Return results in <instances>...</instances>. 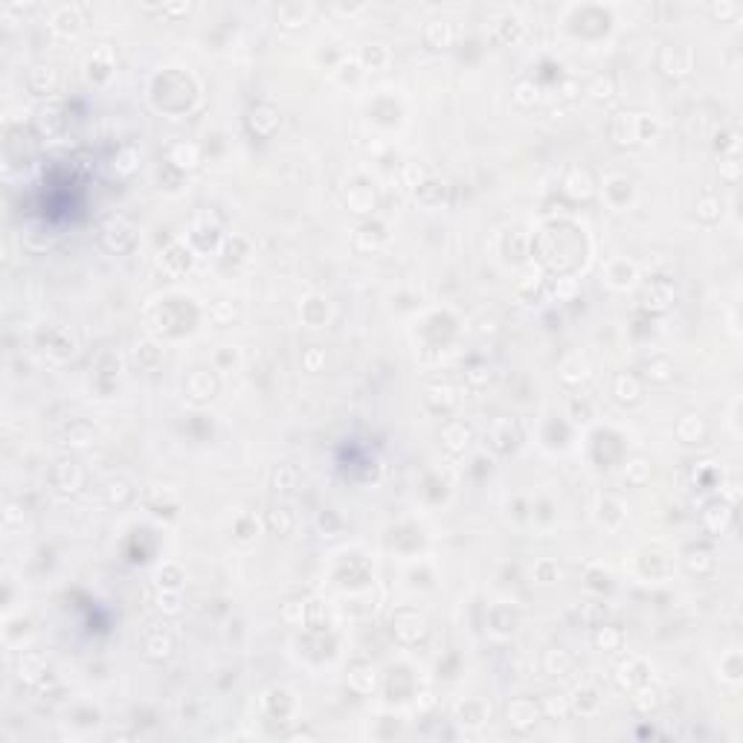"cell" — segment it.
<instances>
[{
  "mask_svg": "<svg viewBox=\"0 0 743 743\" xmlns=\"http://www.w3.org/2000/svg\"><path fill=\"white\" fill-rule=\"evenodd\" d=\"M99 244L105 247L108 253H113V256L128 253L137 244V230L128 224V221H122V218H111L108 224L102 227V232H99Z\"/></svg>",
  "mask_w": 743,
  "mask_h": 743,
  "instance_id": "6da1fadb",
  "label": "cell"
},
{
  "mask_svg": "<svg viewBox=\"0 0 743 743\" xmlns=\"http://www.w3.org/2000/svg\"><path fill=\"white\" fill-rule=\"evenodd\" d=\"M647 137V120L642 113H616L612 120V140L621 142V146H633V142H642Z\"/></svg>",
  "mask_w": 743,
  "mask_h": 743,
  "instance_id": "7a4b0ae2",
  "label": "cell"
},
{
  "mask_svg": "<svg viewBox=\"0 0 743 743\" xmlns=\"http://www.w3.org/2000/svg\"><path fill=\"white\" fill-rule=\"evenodd\" d=\"M82 467L79 462H73V459H58L53 467H49V485H53L58 494H76L82 488Z\"/></svg>",
  "mask_w": 743,
  "mask_h": 743,
  "instance_id": "3957f363",
  "label": "cell"
},
{
  "mask_svg": "<svg viewBox=\"0 0 743 743\" xmlns=\"http://www.w3.org/2000/svg\"><path fill=\"white\" fill-rule=\"evenodd\" d=\"M172 633H168L166 628H160V624H148V630L142 633V650H146V656L148 659H166L168 654H172Z\"/></svg>",
  "mask_w": 743,
  "mask_h": 743,
  "instance_id": "277c9868",
  "label": "cell"
},
{
  "mask_svg": "<svg viewBox=\"0 0 743 743\" xmlns=\"http://www.w3.org/2000/svg\"><path fill=\"white\" fill-rule=\"evenodd\" d=\"M58 87V70L49 64H35L27 73V90L32 96H49Z\"/></svg>",
  "mask_w": 743,
  "mask_h": 743,
  "instance_id": "5b68a950",
  "label": "cell"
},
{
  "mask_svg": "<svg viewBox=\"0 0 743 743\" xmlns=\"http://www.w3.org/2000/svg\"><path fill=\"white\" fill-rule=\"evenodd\" d=\"M111 70H113V53H111V47L93 49V53L87 56V61H85V76H87V82H93V85L105 82L108 76H111Z\"/></svg>",
  "mask_w": 743,
  "mask_h": 743,
  "instance_id": "8992f818",
  "label": "cell"
},
{
  "mask_svg": "<svg viewBox=\"0 0 743 743\" xmlns=\"http://www.w3.org/2000/svg\"><path fill=\"white\" fill-rule=\"evenodd\" d=\"M41 346L44 351L53 360H67L73 351H76V343H73V337L64 331V329H49V334L41 337Z\"/></svg>",
  "mask_w": 743,
  "mask_h": 743,
  "instance_id": "52a82bcc",
  "label": "cell"
},
{
  "mask_svg": "<svg viewBox=\"0 0 743 743\" xmlns=\"http://www.w3.org/2000/svg\"><path fill=\"white\" fill-rule=\"evenodd\" d=\"M93 427H90L87 421H70V424H64L58 430V441L64 447H87L90 441H93Z\"/></svg>",
  "mask_w": 743,
  "mask_h": 743,
  "instance_id": "ba28073f",
  "label": "cell"
},
{
  "mask_svg": "<svg viewBox=\"0 0 743 743\" xmlns=\"http://www.w3.org/2000/svg\"><path fill=\"white\" fill-rule=\"evenodd\" d=\"M186 395L195 401V403H203V401H210L215 395V381H212V375L210 372H192L189 375V381H186Z\"/></svg>",
  "mask_w": 743,
  "mask_h": 743,
  "instance_id": "9c48e42d",
  "label": "cell"
},
{
  "mask_svg": "<svg viewBox=\"0 0 743 743\" xmlns=\"http://www.w3.org/2000/svg\"><path fill=\"white\" fill-rule=\"evenodd\" d=\"M508 723L517 726L520 732H526V729H531L534 723H537V706H534L531 700L511 702V709H508Z\"/></svg>",
  "mask_w": 743,
  "mask_h": 743,
  "instance_id": "30bf717a",
  "label": "cell"
},
{
  "mask_svg": "<svg viewBox=\"0 0 743 743\" xmlns=\"http://www.w3.org/2000/svg\"><path fill=\"white\" fill-rule=\"evenodd\" d=\"M15 671H18V680L38 683L47 674V665H44V659L38 656V654H21L18 662H15Z\"/></svg>",
  "mask_w": 743,
  "mask_h": 743,
  "instance_id": "8fae6325",
  "label": "cell"
},
{
  "mask_svg": "<svg viewBox=\"0 0 743 743\" xmlns=\"http://www.w3.org/2000/svg\"><path fill=\"white\" fill-rule=\"evenodd\" d=\"M674 299V288L668 282H650L647 288L642 291V302L647 305V308H656V311H662V308H668V302Z\"/></svg>",
  "mask_w": 743,
  "mask_h": 743,
  "instance_id": "7c38bea8",
  "label": "cell"
},
{
  "mask_svg": "<svg viewBox=\"0 0 743 743\" xmlns=\"http://www.w3.org/2000/svg\"><path fill=\"white\" fill-rule=\"evenodd\" d=\"M453 41V27L447 21H430L424 27V44L433 47V49H441Z\"/></svg>",
  "mask_w": 743,
  "mask_h": 743,
  "instance_id": "4fadbf2b",
  "label": "cell"
},
{
  "mask_svg": "<svg viewBox=\"0 0 743 743\" xmlns=\"http://www.w3.org/2000/svg\"><path fill=\"white\" fill-rule=\"evenodd\" d=\"M168 163L175 168H195L201 163V151H198V146L177 142V146H172V151H168Z\"/></svg>",
  "mask_w": 743,
  "mask_h": 743,
  "instance_id": "5bb4252c",
  "label": "cell"
},
{
  "mask_svg": "<svg viewBox=\"0 0 743 743\" xmlns=\"http://www.w3.org/2000/svg\"><path fill=\"white\" fill-rule=\"evenodd\" d=\"M491 441H494V447H497L500 453L514 450V447L520 445V427H517V424H508V421H502V424H497V430H494Z\"/></svg>",
  "mask_w": 743,
  "mask_h": 743,
  "instance_id": "9a60e30c",
  "label": "cell"
},
{
  "mask_svg": "<svg viewBox=\"0 0 743 743\" xmlns=\"http://www.w3.org/2000/svg\"><path fill=\"white\" fill-rule=\"evenodd\" d=\"M250 125H253V131H256V134L270 137V134H273V128L279 125V113L273 111V108H267V105H262V108H256V111H253Z\"/></svg>",
  "mask_w": 743,
  "mask_h": 743,
  "instance_id": "2e32d148",
  "label": "cell"
},
{
  "mask_svg": "<svg viewBox=\"0 0 743 743\" xmlns=\"http://www.w3.org/2000/svg\"><path fill=\"white\" fill-rule=\"evenodd\" d=\"M639 671H642V662H639V659H628V662H621V665H619V674H616L619 685H624V688L645 685V683H647V676H645V674H639Z\"/></svg>",
  "mask_w": 743,
  "mask_h": 743,
  "instance_id": "e0dca14e",
  "label": "cell"
},
{
  "mask_svg": "<svg viewBox=\"0 0 743 743\" xmlns=\"http://www.w3.org/2000/svg\"><path fill=\"white\" fill-rule=\"evenodd\" d=\"M79 23H82L79 9L76 6H61L56 12V18H53V30L61 32V35H73L76 30H79Z\"/></svg>",
  "mask_w": 743,
  "mask_h": 743,
  "instance_id": "ac0fdd59",
  "label": "cell"
},
{
  "mask_svg": "<svg viewBox=\"0 0 743 743\" xmlns=\"http://www.w3.org/2000/svg\"><path fill=\"white\" fill-rule=\"evenodd\" d=\"M564 189L569 195H575V198H586V195L592 192V180H590L586 172H581V168H572V172L566 175V180H564Z\"/></svg>",
  "mask_w": 743,
  "mask_h": 743,
  "instance_id": "d6986e66",
  "label": "cell"
},
{
  "mask_svg": "<svg viewBox=\"0 0 743 743\" xmlns=\"http://www.w3.org/2000/svg\"><path fill=\"white\" fill-rule=\"evenodd\" d=\"M616 398L621 403H633L642 398V386H639V381L633 375H619L616 377Z\"/></svg>",
  "mask_w": 743,
  "mask_h": 743,
  "instance_id": "ffe728a7",
  "label": "cell"
},
{
  "mask_svg": "<svg viewBox=\"0 0 743 743\" xmlns=\"http://www.w3.org/2000/svg\"><path fill=\"white\" fill-rule=\"evenodd\" d=\"M137 163H140V154H137V148H131V146H125V148H120L113 154V172L116 175H131L134 168H137Z\"/></svg>",
  "mask_w": 743,
  "mask_h": 743,
  "instance_id": "44dd1931",
  "label": "cell"
},
{
  "mask_svg": "<svg viewBox=\"0 0 743 743\" xmlns=\"http://www.w3.org/2000/svg\"><path fill=\"white\" fill-rule=\"evenodd\" d=\"M38 125H41V131L47 137H56L61 131V125H64V116H61V111L56 105H49V108H44L41 113H38Z\"/></svg>",
  "mask_w": 743,
  "mask_h": 743,
  "instance_id": "7402d4cb",
  "label": "cell"
},
{
  "mask_svg": "<svg viewBox=\"0 0 743 743\" xmlns=\"http://www.w3.org/2000/svg\"><path fill=\"white\" fill-rule=\"evenodd\" d=\"M441 198H445V186H441V184H421L419 192H415V201H419L421 206H427V210L439 206Z\"/></svg>",
  "mask_w": 743,
  "mask_h": 743,
  "instance_id": "603a6c76",
  "label": "cell"
},
{
  "mask_svg": "<svg viewBox=\"0 0 743 743\" xmlns=\"http://www.w3.org/2000/svg\"><path fill=\"white\" fill-rule=\"evenodd\" d=\"M131 485H128L125 479H111L108 485H105V497H108V502H113V505H122V502H128L131 500Z\"/></svg>",
  "mask_w": 743,
  "mask_h": 743,
  "instance_id": "cb8c5ba5",
  "label": "cell"
},
{
  "mask_svg": "<svg viewBox=\"0 0 743 743\" xmlns=\"http://www.w3.org/2000/svg\"><path fill=\"white\" fill-rule=\"evenodd\" d=\"M467 439H471V430H467L465 424H447L445 427V441H447L450 450L467 447Z\"/></svg>",
  "mask_w": 743,
  "mask_h": 743,
  "instance_id": "d4e9b609",
  "label": "cell"
},
{
  "mask_svg": "<svg viewBox=\"0 0 743 743\" xmlns=\"http://www.w3.org/2000/svg\"><path fill=\"white\" fill-rule=\"evenodd\" d=\"M702 520H706V526H709L711 531H720V529L729 523V505H723V502L709 505V508H706V514H702Z\"/></svg>",
  "mask_w": 743,
  "mask_h": 743,
  "instance_id": "484cf974",
  "label": "cell"
},
{
  "mask_svg": "<svg viewBox=\"0 0 743 743\" xmlns=\"http://www.w3.org/2000/svg\"><path fill=\"white\" fill-rule=\"evenodd\" d=\"M154 581H157L160 590H180V581H184V572H180L177 566L168 564V566H163V569L157 572V578H154Z\"/></svg>",
  "mask_w": 743,
  "mask_h": 743,
  "instance_id": "4316f807",
  "label": "cell"
},
{
  "mask_svg": "<svg viewBox=\"0 0 743 743\" xmlns=\"http://www.w3.org/2000/svg\"><path fill=\"white\" fill-rule=\"evenodd\" d=\"M395 633L403 639V642H415V639H419V636H424V621H421V619L412 612V621H410V624H401V621H395Z\"/></svg>",
  "mask_w": 743,
  "mask_h": 743,
  "instance_id": "83f0119b",
  "label": "cell"
},
{
  "mask_svg": "<svg viewBox=\"0 0 743 743\" xmlns=\"http://www.w3.org/2000/svg\"><path fill=\"white\" fill-rule=\"evenodd\" d=\"M645 369H647L645 375L650 377V381H659V384H665V381H668V377H671V372H674V369H671V363L665 360V357H656V360L645 363Z\"/></svg>",
  "mask_w": 743,
  "mask_h": 743,
  "instance_id": "f1b7e54d",
  "label": "cell"
},
{
  "mask_svg": "<svg viewBox=\"0 0 743 743\" xmlns=\"http://www.w3.org/2000/svg\"><path fill=\"white\" fill-rule=\"evenodd\" d=\"M497 35L502 41H517V38L523 35V23H520V18H502L497 23Z\"/></svg>",
  "mask_w": 743,
  "mask_h": 743,
  "instance_id": "f546056e",
  "label": "cell"
},
{
  "mask_svg": "<svg viewBox=\"0 0 743 743\" xmlns=\"http://www.w3.org/2000/svg\"><path fill=\"white\" fill-rule=\"evenodd\" d=\"M296 482V467L293 465H279L276 474H273V485L282 488V491H291Z\"/></svg>",
  "mask_w": 743,
  "mask_h": 743,
  "instance_id": "4dcf8cb0",
  "label": "cell"
},
{
  "mask_svg": "<svg viewBox=\"0 0 743 743\" xmlns=\"http://www.w3.org/2000/svg\"><path fill=\"white\" fill-rule=\"evenodd\" d=\"M610 282L616 285V288H624V285H630V282H633V267H630L628 262L612 265V267H610Z\"/></svg>",
  "mask_w": 743,
  "mask_h": 743,
  "instance_id": "1f68e13d",
  "label": "cell"
},
{
  "mask_svg": "<svg viewBox=\"0 0 743 743\" xmlns=\"http://www.w3.org/2000/svg\"><path fill=\"white\" fill-rule=\"evenodd\" d=\"M604 616H607V610L601 604H584L581 607V621L590 624V628H598V624L604 621Z\"/></svg>",
  "mask_w": 743,
  "mask_h": 743,
  "instance_id": "d6a6232c",
  "label": "cell"
},
{
  "mask_svg": "<svg viewBox=\"0 0 743 743\" xmlns=\"http://www.w3.org/2000/svg\"><path fill=\"white\" fill-rule=\"evenodd\" d=\"M308 15V6H282L279 9V18L288 23V27H299Z\"/></svg>",
  "mask_w": 743,
  "mask_h": 743,
  "instance_id": "836d02e7",
  "label": "cell"
},
{
  "mask_svg": "<svg viewBox=\"0 0 743 743\" xmlns=\"http://www.w3.org/2000/svg\"><path fill=\"white\" fill-rule=\"evenodd\" d=\"M514 99L520 102V105H531V102L537 99V87H534V82H520L514 87Z\"/></svg>",
  "mask_w": 743,
  "mask_h": 743,
  "instance_id": "e575fe53",
  "label": "cell"
},
{
  "mask_svg": "<svg viewBox=\"0 0 743 743\" xmlns=\"http://www.w3.org/2000/svg\"><path fill=\"white\" fill-rule=\"evenodd\" d=\"M270 526L279 529V534H285V531H291L293 520H291V514L285 511V508H276V511H270Z\"/></svg>",
  "mask_w": 743,
  "mask_h": 743,
  "instance_id": "d590c367",
  "label": "cell"
},
{
  "mask_svg": "<svg viewBox=\"0 0 743 743\" xmlns=\"http://www.w3.org/2000/svg\"><path fill=\"white\" fill-rule=\"evenodd\" d=\"M619 642H621V633L616 628H601V630H598V647L610 650V647H616Z\"/></svg>",
  "mask_w": 743,
  "mask_h": 743,
  "instance_id": "8d00e7d4",
  "label": "cell"
},
{
  "mask_svg": "<svg viewBox=\"0 0 743 743\" xmlns=\"http://www.w3.org/2000/svg\"><path fill=\"white\" fill-rule=\"evenodd\" d=\"M592 99H607L610 96V79L607 76H595V82L590 85V90H586Z\"/></svg>",
  "mask_w": 743,
  "mask_h": 743,
  "instance_id": "74e56055",
  "label": "cell"
},
{
  "mask_svg": "<svg viewBox=\"0 0 743 743\" xmlns=\"http://www.w3.org/2000/svg\"><path fill=\"white\" fill-rule=\"evenodd\" d=\"M363 58H366V64H372V67H381V64L386 61V49L381 44H369L366 53H363Z\"/></svg>",
  "mask_w": 743,
  "mask_h": 743,
  "instance_id": "f35d334b",
  "label": "cell"
},
{
  "mask_svg": "<svg viewBox=\"0 0 743 743\" xmlns=\"http://www.w3.org/2000/svg\"><path fill=\"white\" fill-rule=\"evenodd\" d=\"M578 369H581V375H584V372H586V363L578 360V357H575V360H569L566 366H564V381H566V384H575V381H578Z\"/></svg>",
  "mask_w": 743,
  "mask_h": 743,
  "instance_id": "ab89813d",
  "label": "cell"
},
{
  "mask_svg": "<svg viewBox=\"0 0 743 743\" xmlns=\"http://www.w3.org/2000/svg\"><path fill=\"white\" fill-rule=\"evenodd\" d=\"M546 709H549V714H557V717H564L569 711L566 700L560 697V694H549V697H546Z\"/></svg>",
  "mask_w": 743,
  "mask_h": 743,
  "instance_id": "60d3db41",
  "label": "cell"
},
{
  "mask_svg": "<svg viewBox=\"0 0 743 743\" xmlns=\"http://www.w3.org/2000/svg\"><path fill=\"white\" fill-rule=\"evenodd\" d=\"M18 520H23V511H21L18 505H12V502H9V505H6V511H3V526L12 529V526L18 523Z\"/></svg>",
  "mask_w": 743,
  "mask_h": 743,
  "instance_id": "b9f144b4",
  "label": "cell"
},
{
  "mask_svg": "<svg viewBox=\"0 0 743 743\" xmlns=\"http://www.w3.org/2000/svg\"><path fill=\"white\" fill-rule=\"evenodd\" d=\"M578 706H581V709H586V711L595 709V706H598L595 691H581V694H578Z\"/></svg>",
  "mask_w": 743,
  "mask_h": 743,
  "instance_id": "7bdbcfd3",
  "label": "cell"
},
{
  "mask_svg": "<svg viewBox=\"0 0 743 743\" xmlns=\"http://www.w3.org/2000/svg\"><path fill=\"white\" fill-rule=\"evenodd\" d=\"M320 360H322V355H320L317 348H311V351H308V357H305L308 369H311V372H317V369H320Z\"/></svg>",
  "mask_w": 743,
  "mask_h": 743,
  "instance_id": "ee69618b",
  "label": "cell"
}]
</instances>
